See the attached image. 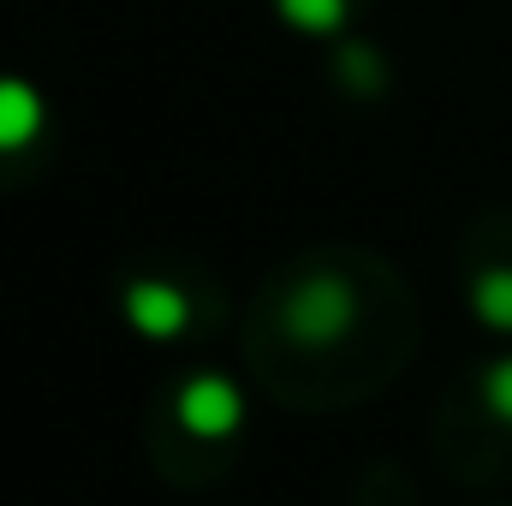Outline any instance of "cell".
I'll use <instances>...</instances> for the list:
<instances>
[{
    "instance_id": "obj_1",
    "label": "cell",
    "mask_w": 512,
    "mask_h": 506,
    "mask_svg": "<svg viewBox=\"0 0 512 506\" xmlns=\"http://www.w3.org/2000/svg\"><path fill=\"white\" fill-rule=\"evenodd\" d=\"M173 411H179V423L197 441H227L245 423V393L221 376V370H203V376H191L179 387V405Z\"/></svg>"
},
{
    "instance_id": "obj_7",
    "label": "cell",
    "mask_w": 512,
    "mask_h": 506,
    "mask_svg": "<svg viewBox=\"0 0 512 506\" xmlns=\"http://www.w3.org/2000/svg\"><path fill=\"white\" fill-rule=\"evenodd\" d=\"M483 399H489L495 417H507L512 423V358H501V364L483 370Z\"/></svg>"
},
{
    "instance_id": "obj_6",
    "label": "cell",
    "mask_w": 512,
    "mask_h": 506,
    "mask_svg": "<svg viewBox=\"0 0 512 506\" xmlns=\"http://www.w3.org/2000/svg\"><path fill=\"white\" fill-rule=\"evenodd\" d=\"M280 18L292 30H304V36H322V30H334L346 18V0H280Z\"/></svg>"
},
{
    "instance_id": "obj_8",
    "label": "cell",
    "mask_w": 512,
    "mask_h": 506,
    "mask_svg": "<svg viewBox=\"0 0 512 506\" xmlns=\"http://www.w3.org/2000/svg\"><path fill=\"white\" fill-rule=\"evenodd\" d=\"M340 72H346V78H358V84L370 90V84H376V54H370V42H352V48L340 54Z\"/></svg>"
},
{
    "instance_id": "obj_2",
    "label": "cell",
    "mask_w": 512,
    "mask_h": 506,
    "mask_svg": "<svg viewBox=\"0 0 512 506\" xmlns=\"http://www.w3.org/2000/svg\"><path fill=\"white\" fill-rule=\"evenodd\" d=\"M352 316H358V304H352V292L340 280H310V286H298L286 298V328L298 340H310V346H334L352 328Z\"/></svg>"
},
{
    "instance_id": "obj_3",
    "label": "cell",
    "mask_w": 512,
    "mask_h": 506,
    "mask_svg": "<svg viewBox=\"0 0 512 506\" xmlns=\"http://www.w3.org/2000/svg\"><path fill=\"white\" fill-rule=\"evenodd\" d=\"M120 304H126V322L143 340H179L191 322V298L173 280H131Z\"/></svg>"
},
{
    "instance_id": "obj_5",
    "label": "cell",
    "mask_w": 512,
    "mask_h": 506,
    "mask_svg": "<svg viewBox=\"0 0 512 506\" xmlns=\"http://www.w3.org/2000/svg\"><path fill=\"white\" fill-rule=\"evenodd\" d=\"M471 304H477V316H483L489 328L512 334V268H489V274H477Z\"/></svg>"
},
{
    "instance_id": "obj_4",
    "label": "cell",
    "mask_w": 512,
    "mask_h": 506,
    "mask_svg": "<svg viewBox=\"0 0 512 506\" xmlns=\"http://www.w3.org/2000/svg\"><path fill=\"white\" fill-rule=\"evenodd\" d=\"M48 120L42 108V90L24 84V78H0V149H24Z\"/></svg>"
}]
</instances>
